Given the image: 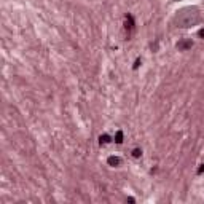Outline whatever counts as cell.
I'll return each mask as SVG.
<instances>
[{
	"mask_svg": "<svg viewBox=\"0 0 204 204\" xmlns=\"http://www.w3.org/2000/svg\"><path fill=\"white\" fill-rule=\"evenodd\" d=\"M123 137H124L123 131H121V129H118V131L115 132V137H113V140H115L116 144H123Z\"/></svg>",
	"mask_w": 204,
	"mask_h": 204,
	"instance_id": "5b68a950",
	"label": "cell"
},
{
	"mask_svg": "<svg viewBox=\"0 0 204 204\" xmlns=\"http://www.w3.org/2000/svg\"><path fill=\"white\" fill-rule=\"evenodd\" d=\"M107 164H108V166H112V167H116V166H120V164H121V158H120V156L112 155V156H108V158H107Z\"/></svg>",
	"mask_w": 204,
	"mask_h": 204,
	"instance_id": "277c9868",
	"label": "cell"
},
{
	"mask_svg": "<svg viewBox=\"0 0 204 204\" xmlns=\"http://www.w3.org/2000/svg\"><path fill=\"white\" fill-rule=\"evenodd\" d=\"M108 142H112V137L108 136V134H102L99 137V144L101 145H105V144H108Z\"/></svg>",
	"mask_w": 204,
	"mask_h": 204,
	"instance_id": "8992f818",
	"label": "cell"
},
{
	"mask_svg": "<svg viewBox=\"0 0 204 204\" xmlns=\"http://www.w3.org/2000/svg\"><path fill=\"white\" fill-rule=\"evenodd\" d=\"M131 155H132V158H140V156H142V150H140V148H134V150L131 152Z\"/></svg>",
	"mask_w": 204,
	"mask_h": 204,
	"instance_id": "52a82bcc",
	"label": "cell"
},
{
	"mask_svg": "<svg viewBox=\"0 0 204 204\" xmlns=\"http://www.w3.org/2000/svg\"><path fill=\"white\" fill-rule=\"evenodd\" d=\"M140 64H142V59H140V57H137V59L134 61V64H132V70H137Z\"/></svg>",
	"mask_w": 204,
	"mask_h": 204,
	"instance_id": "ba28073f",
	"label": "cell"
},
{
	"mask_svg": "<svg viewBox=\"0 0 204 204\" xmlns=\"http://www.w3.org/2000/svg\"><path fill=\"white\" fill-rule=\"evenodd\" d=\"M198 37H199V38H203V40H204V27H203V29H199V30H198Z\"/></svg>",
	"mask_w": 204,
	"mask_h": 204,
	"instance_id": "30bf717a",
	"label": "cell"
},
{
	"mask_svg": "<svg viewBox=\"0 0 204 204\" xmlns=\"http://www.w3.org/2000/svg\"><path fill=\"white\" fill-rule=\"evenodd\" d=\"M201 21H203V14L198 6H185V8L179 10L175 13L172 24L175 27H180V29H190L193 26L201 24Z\"/></svg>",
	"mask_w": 204,
	"mask_h": 204,
	"instance_id": "6da1fadb",
	"label": "cell"
},
{
	"mask_svg": "<svg viewBox=\"0 0 204 204\" xmlns=\"http://www.w3.org/2000/svg\"><path fill=\"white\" fill-rule=\"evenodd\" d=\"M126 201H128V203H136V199H134V198H128Z\"/></svg>",
	"mask_w": 204,
	"mask_h": 204,
	"instance_id": "8fae6325",
	"label": "cell"
},
{
	"mask_svg": "<svg viewBox=\"0 0 204 204\" xmlns=\"http://www.w3.org/2000/svg\"><path fill=\"white\" fill-rule=\"evenodd\" d=\"M203 172H204V163H203V164H199V167H198V171H196V174L201 175Z\"/></svg>",
	"mask_w": 204,
	"mask_h": 204,
	"instance_id": "9c48e42d",
	"label": "cell"
},
{
	"mask_svg": "<svg viewBox=\"0 0 204 204\" xmlns=\"http://www.w3.org/2000/svg\"><path fill=\"white\" fill-rule=\"evenodd\" d=\"M175 48L179 51H188V50L193 48V40H191V38H182V40L177 42Z\"/></svg>",
	"mask_w": 204,
	"mask_h": 204,
	"instance_id": "3957f363",
	"label": "cell"
},
{
	"mask_svg": "<svg viewBox=\"0 0 204 204\" xmlns=\"http://www.w3.org/2000/svg\"><path fill=\"white\" fill-rule=\"evenodd\" d=\"M124 30H126L128 37H131V34L136 30V21H134V16H132L131 13L124 14Z\"/></svg>",
	"mask_w": 204,
	"mask_h": 204,
	"instance_id": "7a4b0ae2",
	"label": "cell"
}]
</instances>
